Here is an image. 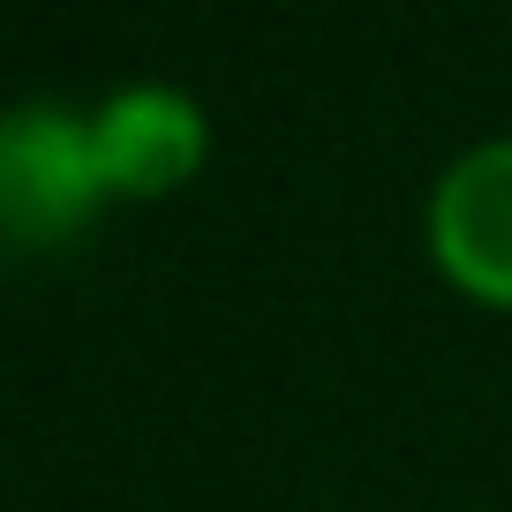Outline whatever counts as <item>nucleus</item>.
Segmentation results:
<instances>
[{"label":"nucleus","instance_id":"nucleus-1","mask_svg":"<svg viewBox=\"0 0 512 512\" xmlns=\"http://www.w3.org/2000/svg\"><path fill=\"white\" fill-rule=\"evenodd\" d=\"M106 204V174H98L91 113L31 98L0 121V219L23 249H53L76 241Z\"/></svg>","mask_w":512,"mask_h":512},{"label":"nucleus","instance_id":"nucleus-3","mask_svg":"<svg viewBox=\"0 0 512 512\" xmlns=\"http://www.w3.org/2000/svg\"><path fill=\"white\" fill-rule=\"evenodd\" d=\"M91 144H98L106 196L151 204V196H174V189H189V181L204 174L211 121L174 83H128V91H113V98L91 106Z\"/></svg>","mask_w":512,"mask_h":512},{"label":"nucleus","instance_id":"nucleus-2","mask_svg":"<svg viewBox=\"0 0 512 512\" xmlns=\"http://www.w3.org/2000/svg\"><path fill=\"white\" fill-rule=\"evenodd\" d=\"M430 256L482 309H512V136L460 151L430 189Z\"/></svg>","mask_w":512,"mask_h":512}]
</instances>
